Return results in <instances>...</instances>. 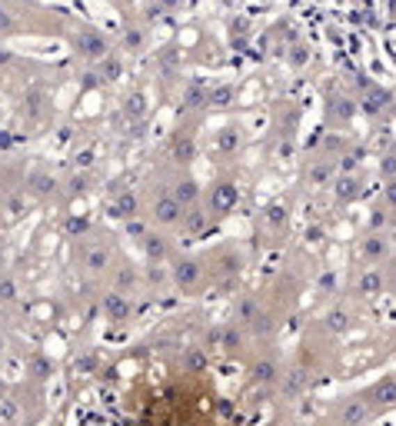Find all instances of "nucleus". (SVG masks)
<instances>
[{"instance_id": "1", "label": "nucleus", "mask_w": 396, "mask_h": 426, "mask_svg": "<svg viewBox=\"0 0 396 426\" xmlns=\"http://www.w3.org/2000/svg\"><path fill=\"white\" fill-rule=\"evenodd\" d=\"M10 297H14V283H3L0 287V300H10Z\"/></svg>"}, {"instance_id": "2", "label": "nucleus", "mask_w": 396, "mask_h": 426, "mask_svg": "<svg viewBox=\"0 0 396 426\" xmlns=\"http://www.w3.org/2000/svg\"><path fill=\"white\" fill-rule=\"evenodd\" d=\"M0 24H7V17H3V10H0Z\"/></svg>"}, {"instance_id": "3", "label": "nucleus", "mask_w": 396, "mask_h": 426, "mask_svg": "<svg viewBox=\"0 0 396 426\" xmlns=\"http://www.w3.org/2000/svg\"><path fill=\"white\" fill-rule=\"evenodd\" d=\"M0 393H3V383H0Z\"/></svg>"}, {"instance_id": "4", "label": "nucleus", "mask_w": 396, "mask_h": 426, "mask_svg": "<svg viewBox=\"0 0 396 426\" xmlns=\"http://www.w3.org/2000/svg\"><path fill=\"white\" fill-rule=\"evenodd\" d=\"M0 350H3V343H0Z\"/></svg>"}]
</instances>
